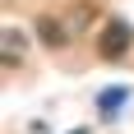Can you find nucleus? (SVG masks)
Instances as JSON below:
<instances>
[{"mask_svg":"<svg viewBox=\"0 0 134 134\" xmlns=\"http://www.w3.org/2000/svg\"><path fill=\"white\" fill-rule=\"evenodd\" d=\"M130 42H134V28L125 23V19H107L102 37H97V51L107 55V60H120V55L130 51Z\"/></svg>","mask_w":134,"mask_h":134,"instance_id":"f257e3e1","label":"nucleus"},{"mask_svg":"<svg viewBox=\"0 0 134 134\" xmlns=\"http://www.w3.org/2000/svg\"><path fill=\"white\" fill-rule=\"evenodd\" d=\"M37 37L46 42V46H65V42H69V32H65L60 23H55L51 14H37Z\"/></svg>","mask_w":134,"mask_h":134,"instance_id":"f03ea898","label":"nucleus"},{"mask_svg":"<svg viewBox=\"0 0 134 134\" xmlns=\"http://www.w3.org/2000/svg\"><path fill=\"white\" fill-rule=\"evenodd\" d=\"M5 46H9V55H19L23 51V32L19 28H5Z\"/></svg>","mask_w":134,"mask_h":134,"instance_id":"7ed1b4c3","label":"nucleus"}]
</instances>
